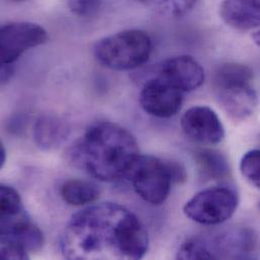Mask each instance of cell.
<instances>
[{
    "mask_svg": "<svg viewBox=\"0 0 260 260\" xmlns=\"http://www.w3.org/2000/svg\"><path fill=\"white\" fill-rule=\"evenodd\" d=\"M60 245L67 259H141L148 251L149 237L128 209L103 203L74 214Z\"/></svg>",
    "mask_w": 260,
    "mask_h": 260,
    "instance_id": "6da1fadb",
    "label": "cell"
},
{
    "mask_svg": "<svg viewBox=\"0 0 260 260\" xmlns=\"http://www.w3.org/2000/svg\"><path fill=\"white\" fill-rule=\"evenodd\" d=\"M139 156L138 143L130 132L107 121L91 124L70 150L75 166L102 181L128 177Z\"/></svg>",
    "mask_w": 260,
    "mask_h": 260,
    "instance_id": "7a4b0ae2",
    "label": "cell"
},
{
    "mask_svg": "<svg viewBox=\"0 0 260 260\" xmlns=\"http://www.w3.org/2000/svg\"><path fill=\"white\" fill-rule=\"evenodd\" d=\"M253 72L243 64L220 66L214 75V87L223 110L234 120L244 121L256 110L258 98L252 86Z\"/></svg>",
    "mask_w": 260,
    "mask_h": 260,
    "instance_id": "3957f363",
    "label": "cell"
},
{
    "mask_svg": "<svg viewBox=\"0 0 260 260\" xmlns=\"http://www.w3.org/2000/svg\"><path fill=\"white\" fill-rule=\"evenodd\" d=\"M150 36L140 29H126L96 42L94 56L105 67L126 71L145 64L152 53Z\"/></svg>",
    "mask_w": 260,
    "mask_h": 260,
    "instance_id": "277c9868",
    "label": "cell"
},
{
    "mask_svg": "<svg viewBox=\"0 0 260 260\" xmlns=\"http://www.w3.org/2000/svg\"><path fill=\"white\" fill-rule=\"evenodd\" d=\"M133 187L145 202L158 206L168 198L173 181L169 161L155 156L140 155L134 163L130 173Z\"/></svg>",
    "mask_w": 260,
    "mask_h": 260,
    "instance_id": "5b68a950",
    "label": "cell"
},
{
    "mask_svg": "<svg viewBox=\"0 0 260 260\" xmlns=\"http://www.w3.org/2000/svg\"><path fill=\"white\" fill-rule=\"evenodd\" d=\"M238 196L230 187L216 186L204 189L187 201L185 216L202 225H219L229 220L237 210Z\"/></svg>",
    "mask_w": 260,
    "mask_h": 260,
    "instance_id": "8992f818",
    "label": "cell"
},
{
    "mask_svg": "<svg viewBox=\"0 0 260 260\" xmlns=\"http://www.w3.org/2000/svg\"><path fill=\"white\" fill-rule=\"evenodd\" d=\"M47 30L34 22L4 24L0 30L1 64H13L24 52L47 43Z\"/></svg>",
    "mask_w": 260,
    "mask_h": 260,
    "instance_id": "52a82bcc",
    "label": "cell"
},
{
    "mask_svg": "<svg viewBox=\"0 0 260 260\" xmlns=\"http://www.w3.org/2000/svg\"><path fill=\"white\" fill-rule=\"evenodd\" d=\"M180 125L190 141L203 146L218 145L225 138V129L219 116L206 106L188 109L183 114Z\"/></svg>",
    "mask_w": 260,
    "mask_h": 260,
    "instance_id": "ba28073f",
    "label": "cell"
},
{
    "mask_svg": "<svg viewBox=\"0 0 260 260\" xmlns=\"http://www.w3.org/2000/svg\"><path fill=\"white\" fill-rule=\"evenodd\" d=\"M182 91L160 77L145 82L140 92V105L145 113L156 118L175 116L182 105Z\"/></svg>",
    "mask_w": 260,
    "mask_h": 260,
    "instance_id": "9c48e42d",
    "label": "cell"
},
{
    "mask_svg": "<svg viewBox=\"0 0 260 260\" xmlns=\"http://www.w3.org/2000/svg\"><path fill=\"white\" fill-rule=\"evenodd\" d=\"M158 77L182 92L193 91L205 81V71L201 64L189 56H176L162 62Z\"/></svg>",
    "mask_w": 260,
    "mask_h": 260,
    "instance_id": "30bf717a",
    "label": "cell"
},
{
    "mask_svg": "<svg viewBox=\"0 0 260 260\" xmlns=\"http://www.w3.org/2000/svg\"><path fill=\"white\" fill-rule=\"evenodd\" d=\"M256 237L248 228L235 227L224 231L209 242L215 259H242L253 252Z\"/></svg>",
    "mask_w": 260,
    "mask_h": 260,
    "instance_id": "8fae6325",
    "label": "cell"
},
{
    "mask_svg": "<svg viewBox=\"0 0 260 260\" xmlns=\"http://www.w3.org/2000/svg\"><path fill=\"white\" fill-rule=\"evenodd\" d=\"M220 15L226 24L238 30L259 27L260 0H224Z\"/></svg>",
    "mask_w": 260,
    "mask_h": 260,
    "instance_id": "7c38bea8",
    "label": "cell"
},
{
    "mask_svg": "<svg viewBox=\"0 0 260 260\" xmlns=\"http://www.w3.org/2000/svg\"><path fill=\"white\" fill-rule=\"evenodd\" d=\"M70 134L69 125L61 118L46 115L40 117L34 127V140L42 150H54L60 147Z\"/></svg>",
    "mask_w": 260,
    "mask_h": 260,
    "instance_id": "4fadbf2b",
    "label": "cell"
},
{
    "mask_svg": "<svg viewBox=\"0 0 260 260\" xmlns=\"http://www.w3.org/2000/svg\"><path fill=\"white\" fill-rule=\"evenodd\" d=\"M60 193L66 204L79 207L96 202L100 198V188L88 180L70 179L62 184Z\"/></svg>",
    "mask_w": 260,
    "mask_h": 260,
    "instance_id": "5bb4252c",
    "label": "cell"
},
{
    "mask_svg": "<svg viewBox=\"0 0 260 260\" xmlns=\"http://www.w3.org/2000/svg\"><path fill=\"white\" fill-rule=\"evenodd\" d=\"M196 162L205 178L219 180L227 177L229 174L228 160L219 151L201 150L196 153Z\"/></svg>",
    "mask_w": 260,
    "mask_h": 260,
    "instance_id": "9a60e30c",
    "label": "cell"
},
{
    "mask_svg": "<svg viewBox=\"0 0 260 260\" xmlns=\"http://www.w3.org/2000/svg\"><path fill=\"white\" fill-rule=\"evenodd\" d=\"M148 8L168 16H181L190 11L198 0H140Z\"/></svg>",
    "mask_w": 260,
    "mask_h": 260,
    "instance_id": "2e32d148",
    "label": "cell"
},
{
    "mask_svg": "<svg viewBox=\"0 0 260 260\" xmlns=\"http://www.w3.org/2000/svg\"><path fill=\"white\" fill-rule=\"evenodd\" d=\"M178 259H215L209 242L202 238H192L185 241L177 253Z\"/></svg>",
    "mask_w": 260,
    "mask_h": 260,
    "instance_id": "e0dca14e",
    "label": "cell"
},
{
    "mask_svg": "<svg viewBox=\"0 0 260 260\" xmlns=\"http://www.w3.org/2000/svg\"><path fill=\"white\" fill-rule=\"evenodd\" d=\"M0 211L1 217H9L24 211L18 192L9 185L0 186Z\"/></svg>",
    "mask_w": 260,
    "mask_h": 260,
    "instance_id": "ac0fdd59",
    "label": "cell"
},
{
    "mask_svg": "<svg viewBox=\"0 0 260 260\" xmlns=\"http://www.w3.org/2000/svg\"><path fill=\"white\" fill-rule=\"evenodd\" d=\"M240 170L251 184L260 189V150H251L242 157Z\"/></svg>",
    "mask_w": 260,
    "mask_h": 260,
    "instance_id": "d6986e66",
    "label": "cell"
},
{
    "mask_svg": "<svg viewBox=\"0 0 260 260\" xmlns=\"http://www.w3.org/2000/svg\"><path fill=\"white\" fill-rule=\"evenodd\" d=\"M103 0H68L70 11L79 17H91L102 8Z\"/></svg>",
    "mask_w": 260,
    "mask_h": 260,
    "instance_id": "ffe728a7",
    "label": "cell"
},
{
    "mask_svg": "<svg viewBox=\"0 0 260 260\" xmlns=\"http://www.w3.org/2000/svg\"><path fill=\"white\" fill-rule=\"evenodd\" d=\"M2 259H28V252L17 242L1 238Z\"/></svg>",
    "mask_w": 260,
    "mask_h": 260,
    "instance_id": "44dd1931",
    "label": "cell"
},
{
    "mask_svg": "<svg viewBox=\"0 0 260 260\" xmlns=\"http://www.w3.org/2000/svg\"><path fill=\"white\" fill-rule=\"evenodd\" d=\"M14 74V67L13 64H1V83H7Z\"/></svg>",
    "mask_w": 260,
    "mask_h": 260,
    "instance_id": "7402d4cb",
    "label": "cell"
},
{
    "mask_svg": "<svg viewBox=\"0 0 260 260\" xmlns=\"http://www.w3.org/2000/svg\"><path fill=\"white\" fill-rule=\"evenodd\" d=\"M6 157H7V154H6L5 147L1 143V148H0V168H2L4 166V164L6 162Z\"/></svg>",
    "mask_w": 260,
    "mask_h": 260,
    "instance_id": "603a6c76",
    "label": "cell"
},
{
    "mask_svg": "<svg viewBox=\"0 0 260 260\" xmlns=\"http://www.w3.org/2000/svg\"><path fill=\"white\" fill-rule=\"evenodd\" d=\"M252 40H253V42H254L257 46H259L260 47V30L254 32V34L252 35Z\"/></svg>",
    "mask_w": 260,
    "mask_h": 260,
    "instance_id": "cb8c5ba5",
    "label": "cell"
},
{
    "mask_svg": "<svg viewBox=\"0 0 260 260\" xmlns=\"http://www.w3.org/2000/svg\"><path fill=\"white\" fill-rule=\"evenodd\" d=\"M11 1H14V2H22V1H25V0H11Z\"/></svg>",
    "mask_w": 260,
    "mask_h": 260,
    "instance_id": "d4e9b609",
    "label": "cell"
}]
</instances>
